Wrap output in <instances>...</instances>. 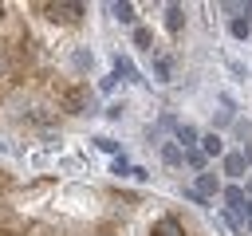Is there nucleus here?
Wrapping results in <instances>:
<instances>
[{
  "label": "nucleus",
  "mask_w": 252,
  "mask_h": 236,
  "mask_svg": "<svg viewBox=\"0 0 252 236\" xmlns=\"http://www.w3.org/2000/svg\"><path fill=\"white\" fill-rule=\"evenodd\" d=\"M43 12H47V20H55V24H79V20H83V4H79V0L43 4Z\"/></svg>",
  "instance_id": "obj_1"
},
{
  "label": "nucleus",
  "mask_w": 252,
  "mask_h": 236,
  "mask_svg": "<svg viewBox=\"0 0 252 236\" xmlns=\"http://www.w3.org/2000/svg\"><path fill=\"white\" fill-rule=\"evenodd\" d=\"M197 149H201V153H205V157H217V153H220V149H224V142H220V134H205V138H201V146H197Z\"/></svg>",
  "instance_id": "obj_9"
},
{
  "label": "nucleus",
  "mask_w": 252,
  "mask_h": 236,
  "mask_svg": "<svg viewBox=\"0 0 252 236\" xmlns=\"http://www.w3.org/2000/svg\"><path fill=\"white\" fill-rule=\"evenodd\" d=\"M244 16H248V24H252V4H244Z\"/></svg>",
  "instance_id": "obj_23"
},
{
  "label": "nucleus",
  "mask_w": 252,
  "mask_h": 236,
  "mask_svg": "<svg viewBox=\"0 0 252 236\" xmlns=\"http://www.w3.org/2000/svg\"><path fill=\"white\" fill-rule=\"evenodd\" d=\"M71 63H75V71H87V67L94 63V55H91V51H75V59H71Z\"/></svg>",
  "instance_id": "obj_15"
},
{
  "label": "nucleus",
  "mask_w": 252,
  "mask_h": 236,
  "mask_svg": "<svg viewBox=\"0 0 252 236\" xmlns=\"http://www.w3.org/2000/svg\"><path fill=\"white\" fill-rule=\"evenodd\" d=\"M181 153H185V161H189V165H193L197 173H205V153H201L197 146H193V149H181Z\"/></svg>",
  "instance_id": "obj_13"
},
{
  "label": "nucleus",
  "mask_w": 252,
  "mask_h": 236,
  "mask_svg": "<svg viewBox=\"0 0 252 236\" xmlns=\"http://www.w3.org/2000/svg\"><path fill=\"white\" fill-rule=\"evenodd\" d=\"M217 189H220V181H217V173H197V185H193V193L205 201V197H217Z\"/></svg>",
  "instance_id": "obj_3"
},
{
  "label": "nucleus",
  "mask_w": 252,
  "mask_h": 236,
  "mask_svg": "<svg viewBox=\"0 0 252 236\" xmlns=\"http://www.w3.org/2000/svg\"><path fill=\"white\" fill-rule=\"evenodd\" d=\"M240 193H244V201H248V205H252V177H248V185H244V189H240Z\"/></svg>",
  "instance_id": "obj_20"
},
{
  "label": "nucleus",
  "mask_w": 252,
  "mask_h": 236,
  "mask_svg": "<svg viewBox=\"0 0 252 236\" xmlns=\"http://www.w3.org/2000/svg\"><path fill=\"white\" fill-rule=\"evenodd\" d=\"M240 157H244V165H252V142L244 146V153H240Z\"/></svg>",
  "instance_id": "obj_21"
},
{
  "label": "nucleus",
  "mask_w": 252,
  "mask_h": 236,
  "mask_svg": "<svg viewBox=\"0 0 252 236\" xmlns=\"http://www.w3.org/2000/svg\"><path fill=\"white\" fill-rule=\"evenodd\" d=\"M228 31H232L236 39H248V31H252V24H248V20H232V28H228Z\"/></svg>",
  "instance_id": "obj_14"
},
{
  "label": "nucleus",
  "mask_w": 252,
  "mask_h": 236,
  "mask_svg": "<svg viewBox=\"0 0 252 236\" xmlns=\"http://www.w3.org/2000/svg\"><path fill=\"white\" fill-rule=\"evenodd\" d=\"M161 157H165L169 165H181V161H185V153H181V146H173V142H169V146H161Z\"/></svg>",
  "instance_id": "obj_12"
},
{
  "label": "nucleus",
  "mask_w": 252,
  "mask_h": 236,
  "mask_svg": "<svg viewBox=\"0 0 252 236\" xmlns=\"http://www.w3.org/2000/svg\"><path fill=\"white\" fill-rule=\"evenodd\" d=\"M130 169H134V165H126V157H114V173H118V177H126Z\"/></svg>",
  "instance_id": "obj_19"
},
{
  "label": "nucleus",
  "mask_w": 252,
  "mask_h": 236,
  "mask_svg": "<svg viewBox=\"0 0 252 236\" xmlns=\"http://www.w3.org/2000/svg\"><path fill=\"white\" fill-rule=\"evenodd\" d=\"M224 208H228V212H244V208H248L240 185H228V189H224Z\"/></svg>",
  "instance_id": "obj_4"
},
{
  "label": "nucleus",
  "mask_w": 252,
  "mask_h": 236,
  "mask_svg": "<svg viewBox=\"0 0 252 236\" xmlns=\"http://www.w3.org/2000/svg\"><path fill=\"white\" fill-rule=\"evenodd\" d=\"M59 102H63V110H67V114H87V106H91V94H87L83 87H67V90L59 94Z\"/></svg>",
  "instance_id": "obj_2"
},
{
  "label": "nucleus",
  "mask_w": 252,
  "mask_h": 236,
  "mask_svg": "<svg viewBox=\"0 0 252 236\" xmlns=\"http://www.w3.org/2000/svg\"><path fill=\"white\" fill-rule=\"evenodd\" d=\"M177 142H181V149H193V146L201 142V134H197V126H189V122H181V126H177Z\"/></svg>",
  "instance_id": "obj_6"
},
{
  "label": "nucleus",
  "mask_w": 252,
  "mask_h": 236,
  "mask_svg": "<svg viewBox=\"0 0 252 236\" xmlns=\"http://www.w3.org/2000/svg\"><path fill=\"white\" fill-rule=\"evenodd\" d=\"M165 28H169L173 35L185 28V8H181V4H169V8H165Z\"/></svg>",
  "instance_id": "obj_5"
},
{
  "label": "nucleus",
  "mask_w": 252,
  "mask_h": 236,
  "mask_svg": "<svg viewBox=\"0 0 252 236\" xmlns=\"http://www.w3.org/2000/svg\"><path fill=\"white\" fill-rule=\"evenodd\" d=\"M244 220H248V228H252V205H248V208H244Z\"/></svg>",
  "instance_id": "obj_22"
},
{
  "label": "nucleus",
  "mask_w": 252,
  "mask_h": 236,
  "mask_svg": "<svg viewBox=\"0 0 252 236\" xmlns=\"http://www.w3.org/2000/svg\"><path fill=\"white\" fill-rule=\"evenodd\" d=\"M114 79H126V83H138L142 75L134 71V63H130V59H114Z\"/></svg>",
  "instance_id": "obj_8"
},
{
  "label": "nucleus",
  "mask_w": 252,
  "mask_h": 236,
  "mask_svg": "<svg viewBox=\"0 0 252 236\" xmlns=\"http://www.w3.org/2000/svg\"><path fill=\"white\" fill-rule=\"evenodd\" d=\"M110 12H114L122 24H134V20H138V16H134V4H122V0H118V4H110Z\"/></svg>",
  "instance_id": "obj_11"
},
{
  "label": "nucleus",
  "mask_w": 252,
  "mask_h": 236,
  "mask_svg": "<svg viewBox=\"0 0 252 236\" xmlns=\"http://www.w3.org/2000/svg\"><path fill=\"white\" fill-rule=\"evenodd\" d=\"M244 169H248V165H244L240 153H224V173H228V177H244Z\"/></svg>",
  "instance_id": "obj_10"
},
{
  "label": "nucleus",
  "mask_w": 252,
  "mask_h": 236,
  "mask_svg": "<svg viewBox=\"0 0 252 236\" xmlns=\"http://www.w3.org/2000/svg\"><path fill=\"white\" fill-rule=\"evenodd\" d=\"M134 43H138V47H150V43H154L150 28H134Z\"/></svg>",
  "instance_id": "obj_17"
},
{
  "label": "nucleus",
  "mask_w": 252,
  "mask_h": 236,
  "mask_svg": "<svg viewBox=\"0 0 252 236\" xmlns=\"http://www.w3.org/2000/svg\"><path fill=\"white\" fill-rule=\"evenodd\" d=\"M154 75L158 83H169V59H154Z\"/></svg>",
  "instance_id": "obj_16"
},
{
  "label": "nucleus",
  "mask_w": 252,
  "mask_h": 236,
  "mask_svg": "<svg viewBox=\"0 0 252 236\" xmlns=\"http://www.w3.org/2000/svg\"><path fill=\"white\" fill-rule=\"evenodd\" d=\"M94 146H98V149H106V153H114V149H118V142H114V138H94Z\"/></svg>",
  "instance_id": "obj_18"
},
{
  "label": "nucleus",
  "mask_w": 252,
  "mask_h": 236,
  "mask_svg": "<svg viewBox=\"0 0 252 236\" xmlns=\"http://www.w3.org/2000/svg\"><path fill=\"white\" fill-rule=\"evenodd\" d=\"M150 236H181V224H177L173 216H161V220L150 228Z\"/></svg>",
  "instance_id": "obj_7"
}]
</instances>
